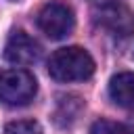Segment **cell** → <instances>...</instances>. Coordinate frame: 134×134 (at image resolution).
Here are the masks:
<instances>
[{"instance_id":"6da1fadb","label":"cell","mask_w":134,"mask_h":134,"mask_svg":"<svg viewBox=\"0 0 134 134\" xmlns=\"http://www.w3.org/2000/svg\"><path fill=\"white\" fill-rule=\"evenodd\" d=\"M48 73L57 82H84L94 73V61L80 46L59 48L48 59Z\"/></svg>"},{"instance_id":"7a4b0ae2","label":"cell","mask_w":134,"mask_h":134,"mask_svg":"<svg viewBox=\"0 0 134 134\" xmlns=\"http://www.w3.org/2000/svg\"><path fill=\"white\" fill-rule=\"evenodd\" d=\"M36 77L25 69H4L0 71V100L8 107L29 105L36 96Z\"/></svg>"},{"instance_id":"3957f363","label":"cell","mask_w":134,"mask_h":134,"mask_svg":"<svg viewBox=\"0 0 134 134\" xmlns=\"http://www.w3.org/2000/svg\"><path fill=\"white\" fill-rule=\"evenodd\" d=\"M75 17L73 10L63 2H48L38 13V27L50 38V40H63L73 31Z\"/></svg>"},{"instance_id":"277c9868","label":"cell","mask_w":134,"mask_h":134,"mask_svg":"<svg viewBox=\"0 0 134 134\" xmlns=\"http://www.w3.org/2000/svg\"><path fill=\"white\" fill-rule=\"evenodd\" d=\"M96 23L115 38H130L134 34V15L126 4L117 0H111L98 6Z\"/></svg>"},{"instance_id":"5b68a950","label":"cell","mask_w":134,"mask_h":134,"mask_svg":"<svg viewBox=\"0 0 134 134\" xmlns=\"http://www.w3.org/2000/svg\"><path fill=\"white\" fill-rule=\"evenodd\" d=\"M40 44L25 31H13L4 46V59L15 65H31L40 59Z\"/></svg>"},{"instance_id":"8992f818","label":"cell","mask_w":134,"mask_h":134,"mask_svg":"<svg viewBox=\"0 0 134 134\" xmlns=\"http://www.w3.org/2000/svg\"><path fill=\"white\" fill-rule=\"evenodd\" d=\"M109 96L115 105L124 109H134V73L124 71L113 75L109 82Z\"/></svg>"},{"instance_id":"52a82bcc","label":"cell","mask_w":134,"mask_h":134,"mask_svg":"<svg viewBox=\"0 0 134 134\" xmlns=\"http://www.w3.org/2000/svg\"><path fill=\"white\" fill-rule=\"evenodd\" d=\"M80 109H82V103H80L77 96H63V98L59 100V109H57V113H54L57 124L63 126V119H67V126H69V124L77 117Z\"/></svg>"},{"instance_id":"ba28073f","label":"cell","mask_w":134,"mask_h":134,"mask_svg":"<svg viewBox=\"0 0 134 134\" xmlns=\"http://www.w3.org/2000/svg\"><path fill=\"white\" fill-rule=\"evenodd\" d=\"M90 134H134L132 128L117 124V121H109V119H96L90 126Z\"/></svg>"},{"instance_id":"9c48e42d","label":"cell","mask_w":134,"mask_h":134,"mask_svg":"<svg viewBox=\"0 0 134 134\" xmlns=\"http://www.w3.org/2000/svg\"><path fill=\"white\" fill-rule=\"evenodd\" d=\"M4 134H42V128L34 119H19V121H10L4 128Z\"/></svg>"}]
</instances>
